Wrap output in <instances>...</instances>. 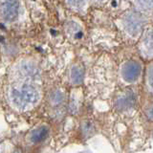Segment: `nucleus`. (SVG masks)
I'll list each match as a JSON object with an SVG mask.
<instances>
[{
  "mask_svg": "<svg viewBox=\"0 0 153 153\" xmlns=\"http://www.w3.org/2000/svg\"><path fill=\"white\" fill-rule=\"evenodd\" d=\"M81 130H82L83 133V136L85 137H89L91 136L95 131V128H94V124L93 123H91L89 121H85L82 123L81 124Z\"/></svg>",
  "mask_w": 153,
  "mask_h": 153,
  "instance_id": "obj_14",
  "label": "nucleus"
},
{
  "mask_svg": "<svg viewBox=\"0 0 153 153\" xmlns=\"http://www.w3.org/2000/svg\"><path fill=\"white\" fill-rule=\"evenodd\" d=\"M66 35L73 40H80L83 36V31L78 23L69 21L65 24Z\"/></svg>",
  "mask_w": 153,
  "mask_h": 153,
  "instance_id": "obj_9",
  "label": "nucleus"
},
{
  "mask_svg": "<svg viewBox=\"0 0 153 153\" xmlns=\"http://www.w3.org/2000/svg\"><path fill=\"white\" fill-rule=\"evenodd\" d=\"M94 1H96V2H103L104 0H94Z\"/></svg>",
  "mask_w": 153,
  "mask_h": 153,
  "instance_id": "obj_18",
  "label": "nucleus"
},
{
  "mask_svg": "<svg viewBox=\"0 0 153 153\" xmlns=\"http://www.w3.org/2000/svg\"><path fill=\"white\" fill-rule=\"evenodd\" d=\"M139 8L143 12H151L153 10V0H133Z\"/></svg>",
  "mask_w": 153,
  "mask_h": 153,
  "instance_id": "obj_12",
  "label": "nucleus"
},
{
  "mask_svg": "<svg viewBox=\"0 0 153 153\" xmlns=\"http://www.w3.org/2000/svg\"><path fill=\"white\" fill-rule=\"evenodd\" d=\"M67 3L69 4V6H71L74 9H80L82 8L87 0H66Z\"/></svg>",
  "mask_w": 153,
  "mask_h": 153,
  "instance_id": "obj_15",
  "label": "nucleus"
},
{
  "mask_svg": "<svg viewBox=\"0 0 153 153\" xmlns=\"http://www.w3.org/2000/svg\"><path fill=\"white\" fill-rule=\"evenodd\" d=\"M146 117L149 119L150 121H153V103H151L149 106L146 108Z\"/></svg>",
  "mask_w": 153,
  "mask_h": 153,
  "instance_id": "obj_17",
  "label": "nucleus"
},
{
  "mask_svg": "<svg viewBox=\"0 0 153 153\" xmlns=\"http://www.w3.org/2000/svg\"><path fill=\"white\" fill-rule=\"evenodd\" d=\"M80 98L79 94H73L71 96V100H70V104H69V108L70 111L72 113H76L78 112V110L79 109L80 106Z\"/></svg>",
  "mask_w": 153,
  "mask_h": 153,
  "instance_id": "obj_13",
  "label": "nucleus"
},
{
  "mask_svg": "<svg viewBox=\"0 0 153 153\" xmlns=\"http://www.w3.org/2000/svg\"><path fill=\"white\" fill-rule=\"evenodd\" d=\"M136 104V95L131 90L124 91L118 95L115 100V106L119 111L126 112L133 108Z\"/></svg>",
  "mask_w": 153,
  "mask_h": 153,
  "instance_id": "obj_6",
  "label": "nucleus"
},
{
  "mask_svg": "<svg viewBox=\"0 0 153 153\" xmlns=\"http://www.w3.org/2000/svg\"><path fill=\"white\" fill-rule=\"evenodd\" d=\"M84 67L80 63H76L70 70V82L73 85H80L84 79Z\"/></svg>",
  "mask_w": 153,
  "mask_h": 153,
  "instance_id": "obj_8",
  "label": "nucleus"
},
{
  "mask_svg": "<svg viewBox=\"0 0 153 153\" xmlns=\"http://www.w3.org/2000/svg\"><path fill=\"white\" fill-rule=\"evenodd\" d=\"M140 52L146 59H153V29L146 31L143 35L140 42Z\"/></svg>",
  "mask_w": 153,
  "mask_h": 153,
  "instance_id": "obj_7",
  "label": "nucleus"
},
{
  "mask_svg": "<svg viewBox=\"0 0 153 153\" xmlns=\"http://www.w3.org/2000/svg\"><path fill=\"white\" fill-rule=\"evenodd\" d=\"M65 99V95L59 89L53 90L49 95V102L53 106H57V105L61 104L63 102Z\"/></svg>",
  "mask_w": 153,
  "mask_h": 153,
  "instance_id": "obj_11",
  "label": "nucleus"
},
{
  "mask_svg": "<svg viewBox=\"0 0 153 153\" xmlns=\"http://www.w3.org/2000/svg\"><path fill=\"white\" fill-rule=\"evenodd\" d=\"M141 65L136 61H126L122 65L121 76L127 83H133L139 79L141 76Z\"/></svg>",
  "mask_w": 153,
  "mask_h": 153,
  "instance_id": "obj_4",
  "label": "nucleus"
},
{
  "mask_svg": "<svg viewBox=\"0 0 153 153\" xmlns=\"http://www.w3.org/2000/svg\"><path fill=\"white\" fill-rule=\"evenodd\" d=\"M147 80H148V85L149 87L153 90V65L148 70V74H147Z\"/></svg>",
  "mask_w": 153,
  "mask_h": 153,
  "instance_id": "obj_16",
  "label": "nucleus"
},
{
  "mask_svg": "<svg viewBox=\"0 0 153 153\" xmlns=\"http://www.w3.org/2000/svg\"><path fill=\"white\" fill-rule=\"evenodd\" d=\"M48 133H49V130L46 126H39L30 132L28 139L32 143H38L45 140L48 136Z\"/></svg>",
  "mask_w": 153,
  "mask_h": 153,
  "instance_id": "obj_10",
  "label": "nucleus"
},
{
  "mask_svg": "<svg viewBox=\"0 0 153 153\" xmlns=\"http://www.w3.org/2000/svg\"><path fill=\"white\" fill-rule=\"evenodd\" d=\"M146 19L143 16L140 12L135 11V10L126 12L122 17L123 31L133 38H137L142 35Z\"/></svg>",
  "mask_w": 153,
  "mask_h": 153,
  "instance_id": "obj_2",
  "label": "nucleus"
},
{
  "mask_svg": "<svg viewBox=\"0 0 153 153\" xmlns=\"http://www.w3.org/2000/svg\"><path fill=\"white\" fill-rule=\"evenodd\" d=\"M19 14V3L17 0H2L1 16L6 22L16 21Z\"/></svg>",
  "mask_w": 153,
  "mask_h": 153,
  "instance_id": "obj_5",
  "label": "nucleus"
},
{
  "mask_svg": "<svg viewBox=\"0 0 153 153\" xmlns=\"http://www.w3.org/2000/svg\"><path fill=\"white\" fill-rule=\"evenodd\" d=\"M9 99L13 107L19 110H26L33 107L39 102L40 92L35 85L23 82L10 89Z\"/></svg>",
  "mask_w": 153,
  "mask_h": 153,
  "instance_id": "obj_1",
  "label": "nucleus"
},
{
  "mask_svg": "<svg viewBox=\"0 0 153 153\" xmlns=\"http://www.w3.org/2000/svg\"><path fill=\"white\" fill-rule=\"evenodd\" d=\"M16 76L23 82L32 83L40 79V71L33 62L23 60L16 67Z\"/></svg>",
  "mask_w": 153,
  "mask_h": 153,
  "instance_id": "obj_3",
  "label": "nucleus"
}]
</instances>
